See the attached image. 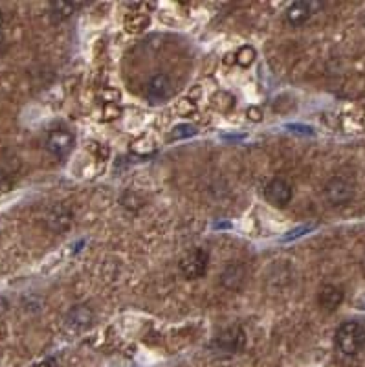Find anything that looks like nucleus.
<instances>
[{"instance_id": "obj_12", "label": "nucleus", "mask_w": 365, "mask_h": 367, "mask_svg": "<svg viewBox=\"0 0 365 367\" xmlns=\"http://www.w3.org/2000/svg\"><path fill=\"white\" fill-rule=\"evenodd\" d=\"M48 224L52 230L55 231H63L66 230L68 226H70L72 222V215L70 211L66 208H63V206H57L55 209H52V213L48 215Z\"/></svg>"}, {"instance_id": "obj_11", "label": "nucleus", "mask_w": 365, "mask_h": 367, "mask_svg": "<svg viewBox=\"0 0 365 367\" xmlns=\"http://www.w3.org/2000/svg\"><path fill=\"white\" fill-rule=\"evenodd\" d=\"M94 314L87 307H74L66 316V324L74 327V329H87L88 325L92 324Z\"/></svg>"}, {"instance_id": "obj_8", "label": "nucleus", "mask_w": 365, "mask_h": 367, "mask_svg": "<svg viewBox=\"0 0 365 367\" xmlns=\"http://www.w3.org/2000/svg\"><path fill=\"white\" fill-rule=\"evenodd\" d=\"M320 8H322V4H317V2H294L286 10V21L292 26H303L311 19L314 10H320Z\"/></svg>"}, {"instance_id": "obj_21", "label": "nucleus", "mask_w": 365, "mask_h": 367, "mask_svg": "<svg viewBox=\"0 0 365 367\" xmlns=\"http://www.w3.org/2000/svg\"><path fill=\"white\" fill-rule=\"evenodd\" d=\"M248 116H250L251 121H259L262 118V112L261 110H257V109H250L248 110Z\"/></svg>"}, {"instance_id": "obj_3", "label": "nucleus", "mask_w": 365, "mask_h": 367, "mask_svg": "<svg viewBox=\"0 0 365 367\" xmlns=\"http://www.w3.org/2000/svg\"><path fill=\"white\" fill-rule=\"evenodd\" d=\"M213 346L217 347L218 351L222 353H239L246 346V335L244 331L240 329L239 325L228 327V329L220 331L213 342Z\"/></svg>"}, {"instance_id": "obj_20", "label": "nucleus", "mask_w": 365, "mask_h": 367, "mask_svg": "<svg viewBox=\"0 0 365 367\" xmlns=\"http://www.w3.org/2000/svg\"><path fill=\"white\" fill-rule=\"evenodd\" d=\"M33 367H59V364H57V360H54V358H48V360H43V362H39L37 366Z\"/></svg>"}, {"instance_id": "obj_23", "label": "nucleus", "mask_w": 365, "mask_h": 367, "mask_svg": "<svg viewBox=\"0 0 365 367\" xmlns=\"http://www.w3.org/2000/svg\"><path fill=\"white\" fill-rule=\"evenodd\" d=\"M364 24H365V15H364Z\"/></svg>"}, {"instance_id": "obj_16", "label": "nucleus", "mask_w": 365, "mask_h": 367, "mask_svg": "<svg viewBox=\"0 0 365 367\" xmlns=\"http://www.w3.org/2000/svg\"><path fill=\"white\" fill-rule=\"evenodd\" d=\"M196 134V127L189 125V123H184V125H178L173 129V132L169 134V140L176 142V140H184V138L195 136Z\"/></svg>"}, {"instance_id": "obj_2", "label": "nucleus", "mask_w": 365, "mask_h": 367, "mask_svg": "<svg viewBox=\"0 0 365 367\" xmlns=\"http://www.w3.org/2000/svg\"><path fill=\"white\" fill-rule=\"evenodd\" d=\"M207 264H209V255H207L206 250L204 248H193L180 259L178 269L187 280H198V277L206 275Z\"/></svg>"}, {"instance_id": "obj_10", "label": "nucleus", "mask_w": 365, "mask_h": 367, "mask_svg": "<svg viewBox=\"0 0 365 367\" xmlns=\"http://www.w3.org/2000/svg\"><path fill=\"white\" fill-rule=\"evenodd\" d=\"M317 302H320V305H322L325 311H336V308L342 305V302H344V292H342V289H338V286L325 285L322 291H320Z\"/></svg>"}, {"instance_id": "obj_4", "label": "nucleus", "mask_w": 365, "mask_h": 367, "mask_svg": "<svg viewBox=\"0 0 365 367\" xmlns=\"http://www.w3.org/2000/svg\"><path fill=\"white\" fill-rule=\"evenodd\" d=\"M74 143H76V138L68 129H55L50 132L48 140H46V149L55 158H65L72 153Z\"/></svg>"}, {"instance_id": "obj_13", "label": "nucleus", "mask_w": 365, "mask_h": 367, "mask_svg": "<svg viewBox=\"0 0 365 367\" xmlns=\"http://www.w3.org/2000/svg\"><path fill=\"white\" fill-rule=\"evenodd\" d=\"M123 26L129 33H142L149 26V17L140 11H132L123 19Z\"/></svg>"}, {"instance_id": "obj_18", "label": "nucleus", "mask_w": 365, "mask_h": 367, "mask_svg": "<svg viewBox=\"0 0 365 367\" xmlns=\"http://www.w3.org/2000/svg\"><path fill=\"white\" fill-rule=\"evenodd\" d=\"M11 186H13V178H11V175H8L6 171H0V193L10 191Z\"/></svg>"}, {"instance_id": "obj_5", "label": "nucleus", "mask_w": 365, "mask_h": 367, "mask_svg": "<svg viewBox=\"0 0 365 367\" xmlns=\"http://www.w3.org/2000/svg\"><path fill=\"white\" fill-rule=\"evenodd\" d=\"M325 197L333 206H344L355 197V186L342 176H336L327 182L325 186Z\"/></svg>"}, {"instance_id": "obj_14", "label": "nucleus", "mask_w": 365, "mask_h": 367, "mask_svg": "<svg viewBox=\"0 0 365 367\" xmlns=\"http://www.w3.org/2000/svg\"><path fill=\"white\" fill-rule=\"evenodd\" d=\"M77 6L79 4H76V2H54L52 4V11H54V15L57 19H68L76 11Z\"/></svg>"}, {"instance_id": "obj_15", "label": "nucleus", "mask_w": 365, "mask_h": 367, "mask_svg": "<svg viewBox=\"0 0 365 367\" xmlns=\"http://www.w3.org/2000/svg\"><path fill=\"white\" fill-rule=\"evenodd\" d=\"M257 54L255 50L251 48V46H242V48L235 54V61H237V65L244 66V68H248V66L255 61Z\"/></svg>"}, {"instance_id": "obj_9", "label": "nucleus", "mask_w": 365, "mask_h": 367, "mask_svg": "<svg viewBox=\"0 0 365 367\" xmlns=\"http://www.w3.org/2000/svg\"><path fill=\"white\" fill-rule=\"evenodd\" d=\"M246 281V269L242 264L235 263L226 266L222 274H220V285L226 291H239L240 286L244 285Z\"/></svg>"}, {"instance_id": "obj_17", "label": "nucleus", "mask_w": 365, "mask_h": 367, "mask_svg": "<svg viewBox=\"0 0 365 367\" xmlns=\"http://www.w3.org/2000/svg\"><path fill=\"white\" fill-rule=\"evenodd\" d=\"M312 228H314V226L312 224H306V226H300V228H295V230H292L289 233V235H284L283 237V241L286 242V241H292V239H298V237H301V235H305L306 231H311Z\"/></svg>"}, {"instance_id": "obj_24", "label": "nucleus", "mask_w": 365, "mask_h": 367, "mask_svg": "<svg viewBox=\"0 0 365 367\" xmlns=\"http://www.w3.org/2000/svg\"><path fill=\"white\" fill-rule=\"evenodd\" d=\"M364 264H365V263H364Z\"/></svg>"}, {"instance_id": "obj_7", "label": "nucleus", "mask_w": 365, "mask_h": 367, "mask_svg": "<svg viewBox=\"0 0 365 367\" xmlns=\"http://www.w3.org/2000/svg\"><path fill=\"white\" fill-rule=\"evenodd\" d=\"M145 92H147V98L153 103H162L165 99H169V96L173 94V83L165 74H158V76L151 77Z\"/></svg>"}, {"instance_id": "obj_1", "label": "nucleus", "mask_w": 365, "mask_h": 367, "mask_svg": "<svg viewBox=\"0 0 365 367\" xmlns=\"http://www.w3.org/2000/svg\"><path fill=\"white\" fill-rule=\"evenodd\" d=\"M336 346L347 357H355L365 346V327L358 322H345L336 331Z\"/></svg>"}, {"instance_id": "obj_6", "label": "nucleus", "mask_w": 365, "mask_h": 367, "mask_svg": "<svg viewBox=\"0 0 365 367\" xmlns=\"http://www.w3.org/2000/svg\"><path fill=\"white\" fill-rule=\"evenodd\" d=\"M264 198L268 202L278 206V208H283L286 204L292 200V186L289 182L281 180V178H275L264 187Z\"/></svg>"}, {"instance_id": "obj_22", "label": "nucleus", "mask_w": 365, "mask_h": 367, "mask_svg": "<svg viewBox=\"0 0 365 367\" xmlns=\"http://www.w3.org/2000/svg\"><path fill=\"white\" fill-rule=\"evenodd\" d=\"M2 24H4V15H2V11H0V28H2Z\"/></svg>"}, {"instance_id": "obj_19", "label": "nucleus", "mask_w": 365, "mask_h": 367, "mask_svg": "<svg viewBox=\"0 0 365 367\" xmlns=\"http://www.w3.org/2000/svg\"><path fill=\"white\" fill-rule=\"evenodd\" d=\"M290 131H295L300 132V134H314V131H312L311 127H303V125H289Z\"/></svg>"}]
</instances>
